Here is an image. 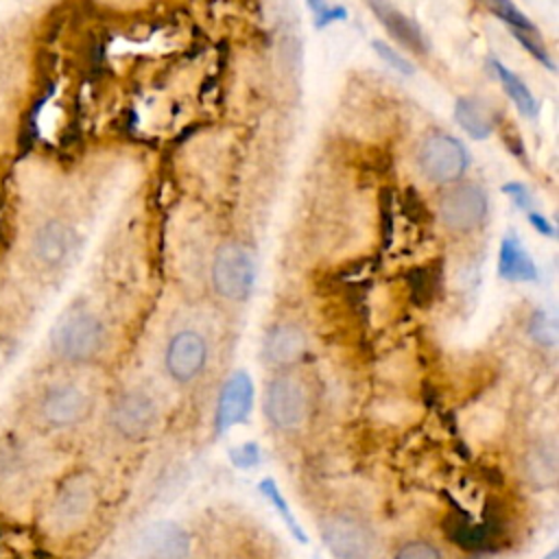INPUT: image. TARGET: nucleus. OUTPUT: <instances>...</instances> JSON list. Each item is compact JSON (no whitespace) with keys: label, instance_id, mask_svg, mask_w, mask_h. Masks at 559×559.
Segmentation results:
<instances>
[{"label":"nucleus","instance_id":"7","mask_svg":"<svg viewBox=\"0 0 559 559\" xmlns=\"http://www.w3.org/2000/svg\"><path fill=\"white\" fill-rule=\"evenodd\" d=\"M109 426L124 441H144L157 426V406L144 391L131 389L109 408Z\"/></svg>","mask_w":559,"mask_h":559},{"label":"nucleus","instance_id":"30","mask_svg":"<svg viewBox=\"0 0 559 559\" xmlns=\"http://www.w3.org/2000/svg\"><path fill=\"white\" fill-rule=\"evenodd\" d=\"M528 221L531 225L542 234V236H555V227L548 223L546 216L537 214V212H528Z\"/></svg>","mask_w":559,"mask_h":559},{"label":"nucleus","instance_id":"8","mask_svg":"<svg viewBox=\"0 0 559 559\" xmlns=\"http://www.w3.org/2000/svg\"><path fill=\"white\" fill-rule=\"evenodd\" d=\"M441 223L456 234H467L483 225L487 216V194L478 183H456L439 199Z\"/></svg>","mask_w":559,"mask_h":559},{"label":"nucleus","instance_id":"16","mask_svg":"<svg viewBox=\"0 0 559 559\" xmlns=\"http://www.w3.org/2000/svg\"><path fill=\"white\" fill-rule=\"evenodd\" d=\"M498 273L509 282H533L537 280V266L518 236L509 234L500 242Z\"/></svg>","mask_w":559,"mask_h":559},{"label":"nucleus","instance_id":"22","mask_svg":"<svg viewBox=\"0 0 559 559\" xmlns=\"http://www.w3.org/2000/svg\"><path fill=\"white\" fill-rule=\"evenodd\" d=\"M437 275L428 266L413 269V273L408 275V286H411V295H413L415 304H426L432 299L435 288H437Z\"/></svg>","mask_w":559,"mask_h":559},{"label":"nucleus","instance_id":"25","mask_svg":"<svg viewBox=\"0 0 559 559\" xmlns=\"http://www.w3.org/2000/svg\"><path fill=\"white\" fill-rule=\"evenodd\" d=\"M371 46H373L376 55H378L386 66H391L393 70H397V72H402V74H406V76H411V74L415 72L413 63L406 61L393 46H389V44H384V41H380V39H373Z\"/></svg>","mask_w":559,"mask_h":559},{"label":"nucleus","instance_id":"12","mask_svg":"<svg viewBox=\"0 0 559 559\" xmlns=\"http://www.w3.org/2000/svg\"><path fill=\"white\" fill-rule=\"evenodd\" d=\"M253 406V382L251 376L242 369L234 371L221 393H218V402H216V430L218 432H227L229 428L242 424L249 417V411Z\"/></svg>","mask_w":559,"mask_h":559},{"label":"nucleus","instance_id":"10","mask_svg":"<svg viewBox=\"0 0 559 559\" xmlns=\"http://www.w3.org/2000/svg\"><path fill=\"white\" fill-rule=\"evenodd\" d=\"M205 362H207V343L199 332L181 330L168 341L164 365L168 376L175 382L179 384L192 382L194 378H199Z\"/></svg>","mask_w":559,"mask_h":559},{"label":"nucleus","instance_id":"28","mask_svg":"<svg viewBox=\"0 0 559 559\" xmlns=\"http://www.w3.org/2000/svg\"><path fill=\"white\" fill-rule=\"evenodd\" d=\"M229 461H231L238 469H249V467H253V465L260 463V448H258L253 441L234 445V448L229 450Z\"/></svg>","mask_w":559,"mask_h":559},{"label":"nucleus","instance_id":"23","mask_svg":"<svg viewBox=\"0 0 559 559\" xmlns=\"http://www.w3.org/2000/svg\"><path fill=\"white\" fill-rule=\"evenodd\" d=\"M393 559H443V555L432 542L411 539L395 550Z\"/></svg>","mask_w":559,"mask_h":559},{"label":"nucleus","instance_id":"14","mask_svg":"<svg viewBox=\"0 0 559 559\" xmlns=\"http://www.w3.org/2000/svg\"><path fill=\"white\" fill-rule=\"evenodd\" d=\"M72 240H74V231L63 221H46L33 234L31 251L41 264L57 266L68 258L72 249Z\"/></svg>","mask_w":559,"mask_h":559},{"label":"nucleus","instance_id":"1","mask_svg":"<svg viewBox=\"0 0 559 559\" xmlns=\"http://www.w3.org/2000/svg\"><path fill=\"white\" fill-rule=\"evenodd\" d=\"M94 413L92 395L76 382H50L37 389L22 408L15 411V417L24 426L41 435H59L79 428Z\"/></svg>","mask_w":559,"mask_h":559},{"label":"nucleus","instance_id":"2","mask_svg":"<svg viewBox=\"0 0 559 559\" xmlns=\"http://www.w3.org/2000/svg\"><path fill=\"white\" fill-rule=\"evenodd\" d=\"M98 502V487L90 472L76 469L59 480L52 489L44 520L52 533H72L81 528L94 513Z\"/></svg>","mask_w":559,"mask_h":559},{"label":"nucleus","instance_id":"9","mask_svg":"<svg viewBox=\"0 0 559 559\" xmlns=\"http://www.w3.org/2000/svg\"><path fill=\"white\" fill-rule=\"evenodd\" d=\"M321 539L336 559H369L373 533L352 513H334L321 526Z\"/></svg>","mask_w":559,"mask_h":559},{"label":"nucleus","instance_id":"11","mask_svg":"<svg viewBox=\"0 0 559 559\" xmlns=\"http://www.w3.org/2000/svg\"><path fill=\"white\" fill-rule=\"evenodd\" d=\"M190 535L177 522H155L146 526L138 542L140 559H188L190 557Z\"/></svg>","mask_w":559,"mask_h":559},{"label":"nucleus","instance_id":"15","mask_svg":"<svg viewBox=\"0 0 559 559\" xmlns=\"http://www.w3.org/2000/svg\"><path fill=\"white\" fill-rule=\"evenodd\" d=\"M373 15L384 24V28L389 31L391 37H395L400 44H404L406 48H411L413 52H428V39L424 37L421 28L406 17L404 13L395 11L386 0H367Z\"/></svg>","mask_w":559,"mask_h":559},{"label":"nucleus","instance_id":"26","mask_svg":"<svg viewBox=\"0 0 559 559\" xmlns=\"http://www.w3.org/2000/svg\"><path fill=\"white\" fill-rule=\"evenodd\" d=\"M306 4L310 7V11L314 15V26L317 28H323L332 22H338V20L347 17L343 7H330L325 0H306Z\"/></svg>","mask_w":559,"mask_h":559},{"label":"nucleus","instance_id":"24","mask_svg":"<svg viewBox=\"0 0 559 559\" xmlns=\"http://www.w3.org/2000/svg\"><path fill=\"white\" fill-rule=\"evenodd\" d=\"M531 334L535 336L537 343L555 345V341H557V319L546 310L535 312V317L531 321Z\"/></svg>","mask_w":559,"mask_h":559},{"label":"nucleus","instance_id":"5","mask_svg":"<svg viewBox=\"0 0 559 559\" xmlns=\"http://www.w3.org/2000/svg\"><path fill=\"white\" fill-rule=\"evenodd\" d=\"M467 164H469V155L463 142L441 131L426 135L417 148L419 173L430 183H439V186L454 183L456 179L463 177V173L467 170Z\"/></svg>","mask_w":559,"mask_h":559},{"label":"nucleus","instance_id":"6","mask_svg":"<svg viewBox=\"0 0 559 559\" xmlns=\"http://www.w3.org/2000/svg\"><path fill=\"white\" fill-rule=\"evenodd\" d=\"M266 419L277 430H297L310 413V400L304 382L290 373L275 376L264 391Z\"/></svg>","mask_w":559,"mask_h":559},{"label":"nucleus","instance_id":"27","mask_svg":"<svg viewBox=\"0 0 559 559\" xmlns=\"http://www.w3.org/2000/svg\"><path fill=\"white\" fill-rule=\"evenodd\" d=\"M511 33L515 35V39H518L539 63H544L548 70H555V63H552L548 50L544 48V44L539 41L537 33H522V31H511Z\"/></svg>","mask_w":559,"mask_h":559},{"label":"nucleus","instance_id":"18","mask_svg":"<svg viewBox=\"0 0 559 559\" xmlns=\"http://www.w3.org/2000/svg\"><path fill=\"white\" fill-rule=\"evenodd\" d=\"M526 476L535 485H550L557 476V448L555 443H537L526 454Z\"/></svg>","mask_w":559,"mask_h":559},{"label":"nucleus","instance_id":"13","mask_svg":"<svg viewBox=\"0 0 559 559\" xmlns=\"http://www.w3.org/2000/svg\"><path fill=\"white\" fill-rule=\"evenodd\" d=\"M306 347L308 341L301 328H297L295 323H277L266 332L262 354L271 367L288 369L304 358Z\"/></svg>","mask_w":559,"mask_h":559},{"label":"nucleus","instance_id":"17","mask_svg":"<svg viewBox=\"0 0 559 559\" xmlns=\"http://www.w3.org/2000/svg\"><path fill=\"white\" fill-rule=\"evenodd\" d=\"M454 120L474 140H485L496 129L493 109L476 96H461L454 103Z\"/></svg>","mask_w":559,"mask_h":559},{"label":"nucleus","instance_id":"3","mask_svg":"<svg viewBox=\"0 0 559 559\" xmlns=\"http://www.w3.org/2000/svg\"><path fill=\"white\" fill-rule=\"evenodd\" d=\"M105 345V325L90 310L66 312L50 330V352L68 365L92 362Z\"/></svg>","mask_w":559,"mask_h":559},{"label":"nucleus","instance_id":"21","mask_svg":"<svg viewBox=\"0 0 559 559\" xmlns=\"http://www.w3.org/2000/svg\"><path fill=\"white\" fill-rule=\"evenodd\" d=\"M489 13L500 17L511 31H522V33H537L535 24L513 4V0H478Z\"/></svg>","mask_w":559,"mask_h":559},{"label":"nucleus","instance_id":"31","mask_svg":"<svg viewBox=\"0 0 559 559\" xmlns=\"http://www.w3.org/2000/svg\"><path fill=\"white\" fill-rule=\"evenodd\" d=\"M544 559H559V548H552Z\"/></svg>","mask_w":559,"mask_h":559},{"label":"nucleus","instance_id":"19","mask_svg":"<svg viewBox=\"0 0 559 559\" xmlns=\"http://www.w3.org/2000/svg\"><path fill=\"white\" fill-rule=\"evenodd\" d=\"M491 66H493V70H496V74H498L502 87L507 90L509 98L515 103V107H518L524 116H531V118H533V116L537 114V100H535V96L531 94V90L526 87V83H524L515 72H511L509 68H504L500 61L493 59Z\"/></svg>","mask_w":559,"mask_h":559},{"label":"nucleus","instance_id":"4","mask_svg":"<svg viewBox=\"0 0 559 559\" xmlns=\"http://www.w3.org/2000/svg\"><path fill=\"white\" fill-rule=\"evenodd\" d=\"M212 286L229 301H245L255 284L253 253L240 242H223L212 260Z\"/></svg>","mask_w":559,"mask_h":559},{"label":"nucleus","instance_id":"29","mask_svg":"<svg viewBox=\"0 0 559 559\" xmlns=\"http://www.w3.org/2000/svg\"><path fill=\"white\" fill-rule=\"evenodd\" d=\"M502 192L509 194V197H513V201H515L518 207H522V210H528V207H531V194H528V190H526L522 183H507V186L502 188Z\"/></svg>","mask_w":559,"mask_h":559},{"label":"nucleus","instance_id":"20","mask_svg":"<svg viewBox=\"0 0 559 559\" xmlns=\"http://www.w3.org/2000/svg\"><path fill=\"white\" fill-rule=\"evenodd\" d=\"M258 489H260V493H264V496L269 498V502L275 507L277 515L284 520V524H286V528L290 531V535H293L297 542L308 544V535L304 533V528H301L299 522L295 520V515H293V511H290L286 498L282 496L280 487L275 485V480H273V478H262V480L258 483Z\"/></svg>","mask_w":559,"mask_h":559}]
</instances>
